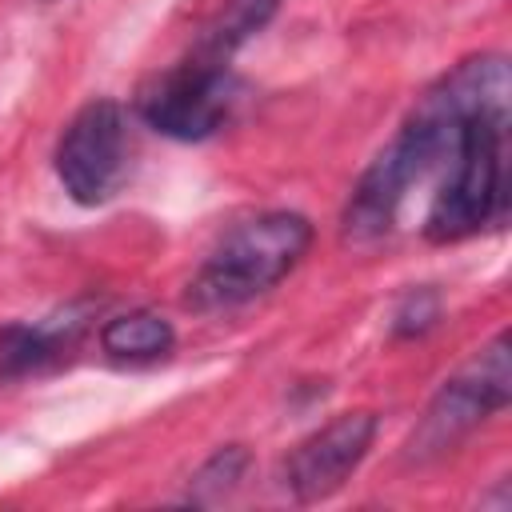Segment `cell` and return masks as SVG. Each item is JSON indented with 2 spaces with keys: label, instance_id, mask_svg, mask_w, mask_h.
<instances>
[{
  "label": "cell",
  "instance_id": "cell-1",
  "mask_svg": "<svg viewBox=\"0 0 512 512\" xmlns=\"http://www.w3.org/2000/svg\"><path fill=\"white\" fill-rule=\"evenodd\" d=\"M496 108H512V76H508V60L500 52H480L460 60L452 72H444L404 116L400 132L376 152V160L360 172L348 208H344V240L352 244H368L380 240L408 188L420 184L432 168L448 164L468 120L496 112Z\"/></svg>",
  "mask_w": 512,
  "mask_h": 512
},
{
  "label": "cell",
  "instance_id": "cell-2",
  "mask_svg": "<svg viewBox=\"0 0 512 512\" xmlns=\"http://www.w3.org/2000/svg\"><path fill=\"white\" fill-rule=\"evenodd\" d=\"M312 224L300 212L276 208L236 224L188 280V304L200 312L240 308L272 292L308 252Z\"/></svg>",
  "mask_w": 512,
  "mask_h": 512
},
{
  "label": "cell",
  "instance_id": "cell-3",
  "mask_svg": "<svg viewBox=\"0 0 512 512\" xmlns=\"http://www.w3.org/2000/svg\"><path fill=\"white\" fill-rule=\"evenodd\" d=\"M508 108L468 120L440 192L432 196L424 236L432 244H456L496 224L508 204Z\"/></svg>",
  "mask_w": 512,
  "mask_h": 512
},
{
  "label": "cell",
  "instance_id": "cell-4",
  "mask_svg": "<svg viewBox=\"0 0 512 512\" xmlns=\"http://www.w3.org/2000/svg\"><path fill=\"white\" fill-rule=\"evenodd\" d=\"M508 400H512V356H508V332H500L436 388V396L428 400L420 424L404 444V456L428 464L452 452L476 424L504 412Z\"/></svg>",
  "mask_w": 512,
  "mask_h": 512
},
{
  "label": "cell",
  "instance_id": "cell-5",
  "mask_svg": "<svg viewBox=\"0 0 512 512\" xmlns=\"http://www.w3.org/2000/svg\"><path fill=\"white\" fill-rule=\"evenodd\" d=\"M56 176L84 208H96L120 192L128 176V124L116 100H88L68 120L56 140Z\"/></svg>",
  "mask_w": 512,
  "mask_h": 512
},
{
  "label": "cell",
  "instance_id": "cell-6",
  "mask_svg": "<svg viewBox=\"0 0 512 512\" xmlns=\"http://www.w3.org/2000/svg\"><path fill=\"white\" fill-rule=\"evenodd\" d=\"M236 104V80L228 64H208L188 56L184 64L160 72L136 100L148 128L172 140H208L224 128Z\"/></svg>",
  "mask_w": 512,
  "mask_h": 512
},
{
  "label": "cell",
  "instance_id": "cell-7",
  "mask_svg": "<svg viewBox=\"0 0 512 512\" xmlns=\"http://www.w3.org/2000/svg\"><path fill=\"white\" fill-rule=\"evenodd\" d=\"M376 440V412L356 408L332 416L324 428H316L308 440L296 444V452L284 464V480L300 504L328 500L344 488V480L364 464L368 448Z\"/></svg>",
  "mask_w": 512,
  "mask_h": 512
},
{
  "label": "cell",
  "instance_id": "cell-8",
  "mask_svg": "<svg viewBox=\"0 0 512 512\" xmlns=\"http://www.w3.org/2000/svg\"><path fill=\"white\" fill-rule=\"evenodd\" d=\"M84 328V316L80 312H64L56 320H40V324H4L0 328V380H16V376H28L44 364H52L64 348L76 344Z\"/></svg>",
  "mask_w": 512,
  "mask_h": 512
},
{
  "label": "cell",
  "instance_id": "cell-9",
  "mask_svg": "<svg viewBox=\"0 0 512 512\" xmlns=\"http://www.w3.org/2000/svg\"><path fill=\"white\" fill-rule=\"evenodd\" d=\"M280 4L284 0H224L220 12L200 32L192 56L196 60H208V64H228V56L240 52L280 12Z\"/></svg>",
  "mask_w": 512,
  "mask_h": 512
},
{
  "label": "cell",
  "instance_id": "cell-10",
  "mask_svg": "<svg viewBox=\"0 0 512 512\" xmlns=\"http://www.w3.org/2000/svg\"><path fill=\"white\" fill-rule=\"evenodd\" d=\"M176 344V332L172 324L160 316V312H148V308H132V312H120L112 320H104L100 328V348L112 356V360H160L168 356Z\"/></svg>",
  "mask_w": 512,
  "mask_h": 512
},
{
  "label": "cell",
  "instance_id": "cell-11",
  "mask_svg": "<svg viewBox=\"0 0 512 512\" xmlns=\"http://www.w3.org/2000/svg\"><path fill=\"white\" fill-rule=\"evenodd\" d=\"M248 468H252V452H248L244 444H224V448H216V452L192 472L184 500L196 504V508H212V504L228 500V496L240 488V480L248 476Z\"/></svg>",
  "mask_w": 512,
  "mask_h": 512
},
{
  "label": "cell",
  "instance_id": "cell-12",
  "mask_svg": "<svg viewBox=\"0 0 512 512\" xmlns=\"http://www.w3.org/2000/svg\"><path fill=\"white\" fill-rule=\"evenodd\" d=\"M436 316H440V296L432 288H416L400 300V308L392 316V328H396V336H420L436 324Z\"/></svg>",
  "mask_w": 512,
  "mask_h": 512
}]
</instances>
